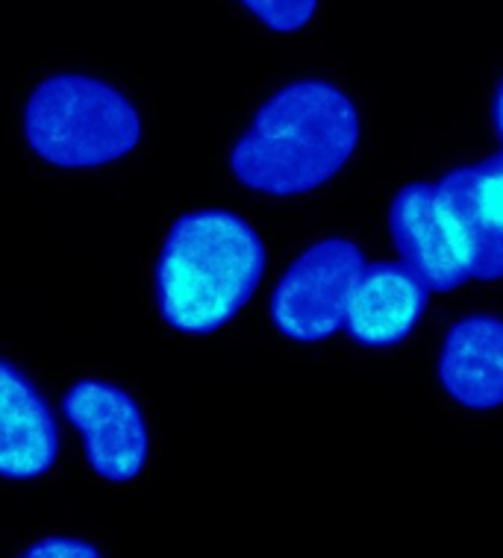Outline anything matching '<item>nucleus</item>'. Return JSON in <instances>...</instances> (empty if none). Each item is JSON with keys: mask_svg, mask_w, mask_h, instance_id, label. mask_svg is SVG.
Listing matches in <instances>:
<instances>
[{"mask_svg": "<svg viewBox=\"0 0 503 558\" xmlns=\"http://www.w3.org/2000/svg\"><path fill=\"white\" fill-rule=\"evenodd\" d=\"M265 244L230 209L180 215L156 259V308L183 336H209L230 324L260 289Z\"/></svg>", "mask_w": 503, "mask_h": 558, "instance_id": "2", "label": "nucleus"}, {"mask_svg": "<svg viewBox=\"0 0 503 558\" xmlns=\"http://www.w3.org/2000/svg\"><path fill=\"white\" fill-rule=\"evenodd\" d=\"M435 201L468 279L503 277V154L435 183Z\"/></svg>", "mask_w": 503, "mask_h": 558, "instance_id": "6", "label": "nucleus"}, {"mask_svg": "<svg viewBox=\"0 0 503 558\" xmlns=\"http://www.w3.org/2000/svg\"><path fill=\"white\" fill-rule=\"evenodd\" d=\"M388 230L400 265H407L430 291H454L468 282V270L445 227L433 183H409L388 206Z\"/></svg>", "mask_w": 503, "mask_h": 558, "instance_id": "8", "label": "nucleus"}, {"mask_svg": "<svg viewBox=\"0 0 503 558\" xmlns=\"http://www.w3.org/2000/svg\"><path fill=\"white\" fill-rule=\"evenodd\" d=\"M239 3L274 33H298L319 12V0H239Z\"/></svg>", "mask_w": 503, "mask_h": 558, "instance_id": "11", "label": "nucleus"}, {"mask_svg": "<svg viewBox=\"0 0 503 558\" xmlns=\"http://www.w3.org/2000/svg\"><path fill=\"white\" fill-rule=\"evenodd\" d=\"M59 459V426L39 386L0 359V480H39Z\"/></svg>", "mask_w": 503, "mask_h": 558, "instance_id": "7", "label": "nucleus"}, {"mask_svg": "<svg viewBox=\"0 0 503 558\" xmlns=\"http://www.w3.org/2000/svg\"><path fill=\"white\" fill-rule=\"evenodd\" d=\"M19 558H107L92 541L71 538V535H48L33 541Z\"/></svg>", "mask_w": 503, "mask_h": 558, "instance_id": "12", "label": "nucleus"}, {"mask_svg": "<svg viewBox=\"0 0 503 558\" xmlns=\"http://www.w3.org/2000/svg\"><path fill=\"white\" fill-rule=\"evenodd\" d=\"M439 383L465 409L503 405V318L468 315L447 329L439 353Z\"/></svg>", "mask_w": 503, "mask_h": 558, "instance_id": "10", "label": "nucleus"}, {"mask_svg": "<svg viewBox=\"0 0 503 558\" xmlns=\"http://www.w3.org/2000/svg\"><path fill=\"white\" fill-rule=\"evenodd\" d=\"M359 135L357 104L336 83L295 80L253 112L230 150V171L256 194H310L350 162Z\"/></svg>", "mask_w": 503, "mask_h": 558, "instance_id": "1", "label": "nucleus"}, {"mask_svg": "<svg viewBox=\"0 0 503 558\" xmlns=\"http://www.w3.org/2000/svg\"><path fill=\"white\" fill-rule=\"evenodd\" d=\"M492 121H494V130H498V135H501V142H503V77L501 83H498V88H494Z\"/></svg>", "mask_w": 503, "mask_h": 558, "instance_id": "13", "label": "nucleus"}, {"mask_svg": "<svg viewBox=\"0 0 503 558\" xmlns=\"http://www.w3.org/2000/svg\"><path fill=\"white\" fill-rule=\"evenodd\" d=\"M366 253L350 239H324L291 262L272 291V324L280 336L315 344L345 327L350 291Z\"/></svg>", "mask_w": 503, "mask_h": 558, "instance_id": "4", "label": "nucleus"}, {"mask_svg": "<svg viewBox=\"0 0 503 558\" xmlns=\"http://www.w3.org/2000/svg\"><path fill=\"white\" fill-rule=\"evenodd\" d=\"M430 289L400 262H374L350 291L345 329L362 347H392L418 327Z\"/></svg>", "mask_w": 503, "mask_h": 558, "instance_id": "9", "label": "nucleus"}, {"mask_svg": "<svg viewBox=\"0 0 503 558\" xmlns=\"http://www.w3.org/2000/svg\"><path fill=\"white\" fill-rule=\"evenodd\" d=\"M62 414L83 438L88 468L100 480L130 482L145 471L151 433L130 391L107 379H80L62 397Z\"/></svg>", "mask_w": 503, "mask_h": 558, "instance_id": "5", "label": "nucleus"}, {"mask_svg": "<svg viewBox=\"0 0 503 558\" xmlns=\"http://www.w3.org/2000/svg\"><path fill=\"white\" fill-rule=\"evenodd\" d=\"M24 138L53 168H104L136 150L142 116L107 80L62 71L33 88L24 107Z\"/></svg>", "mask_w": 503, "mask_h": 558, "instance_id": "3", "label": "nucleus"}]
</instances>
